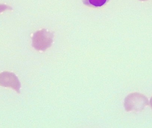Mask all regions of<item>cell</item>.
I'll return each mask as SVG.
<instances>
[{
    "instance_id": "1",
    "label": "cell",
    "mask_w": 152,
    "mask_h": 128,
    "mask_svg": "<svg viewBox=\"0 0 152 128\" xmlns=\"http://www.w3.org/2000/svg\"><path fill=\"white\" fill-rule=\"evenodd\" d=\"M148 98L139 93H133L125 98L124 107L127 112H138L143 110L149 105Z\"/></svg>"
},
{
    "instance_id": "2",
    "label": "cell",
    "mask_w": 152,
    "mask_h": 128,
    "mask_svg": "<svg viewBox=\"0 0 152 128\" xmlns=\"http://www.w3.org/2000/svg\"><path fill=\"white\" fill-rule=\"evenodd\" d=\"M0 85L11 88L18 93H20V82L18 77L12 72L4 71L0 73Z\"/></svg>"
},
{
    "instance_id": "3",
    "label": "cell",
    "mask_w": 152,
    "mask_h": 128,
    "mask_svg": "<svg viewBox=\"0 0 152 128\" xmlns=\"http://www.w3.org/2000/svg\"><path fill=\"white\" fill-rule=\"evenodd\" d=\"M51 41L43 31L36 33L33 38V46L37 50H45L50 45Z\"/></svg>"
},
{
    "instance_id": "4",
    "label": "cell",
    "mask_w": 152,
    "mask_h": 128,
    "mask_svg": "<svg viewBox=\"0 0 152 128\" xmlns=\"http://www.w3.org/2000/svg\"><path fill=\"white\" fill-rule=\"evenodd\" d=\"M110 0H82L83 4L92 8L101 7L109 2Z\"/></svg>"
},
{
    "instance_id": "5",
    "label": "cell",
    "mask_w": 152,
    "mask_h": 128,
    "mask_svg": "<svg viewBox=\"0 0 152 128\" xmlns=\"http://www.w3.org/2000/svg\"><path fill=\"white\" fill-rule=\"evenodd\" d=\"M10 9V8L7 5H4V4H0V13L6 10H9Z\"/></svg>"
},
{
    "instance_id": "6",
    "label": "cell",
    "mask_w": 152,
    "mask_h": 128,
    "mask_svg": "<svg viewBox=\"0 0 152 128\" xmlns=\"http://www.w3.org/2000/svg\"><path fill=\"white\" fill-rule=\"evenodd\" d=\"M150 104H151V107H152V97H151V100H150Z\"/></svg>"
},
{
    "instance_id": "7",
    "label": "cell",
    "mask_w": 152,
    "mask_h": 128,
    "mask_svg": "<svg viewBox=\"0 0 152 128\" xmlns=\"http://www.w3.org/2000/svg\"><path fill=\"white\" fill-rule=\"evenodd\" d=\"M139 1H147V0H139Z\"/></svg>"
}]
</instances>
